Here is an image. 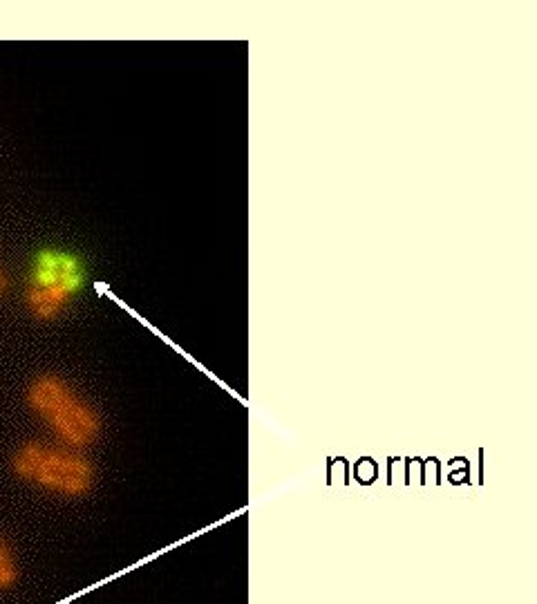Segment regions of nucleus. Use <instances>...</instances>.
Masks as SVG:
<instances>
[{"mask_svg": "<svg viewBox=\"0 0 537 604\" xmlns=\"http://www.w3.org/2000/svg\"><path fill=\"white\" fill-rule=\"evenodd\" d=\"M27 403L72 450L92 446L101 434V416L56 374H43L29 385Z\"/></svg>", "mask_w": 537, "mask_h": 604, "instance_id": "1", "label": "nucleus"}, {"mask_svg": "<svg viewBox=\"0 0 537 604\" xmlns=\"http://www.w3.org/2000/svg\"><path fill=\"white\" fill-rule=\"evenodd\" d=\"M11 468L25 481H32L63 497H83L94 486L96 472L83 454L72 448H47L29 441L11 459Z\"/></svg>", "mask_w": 537, "mask_h": 604, "instance_id": "2", "label": "nucleus"}, {"mask_svg": "<svg viewBox=\"0 0 537 604\" xmlns=\"http://www.w3.org/2000/svg\"><path fill=\"white\" fill-rule=\"evenodd\" d=\"M83 285V267L65 251H43L34 262L27 287V307L36 318H56Z\"/></svg>", "mask_w": 537, "mask_h": 604, "instance_id": "3", "label": "nucleus"}, {"mask_svg": "<svg viewBox=\"0 0 537 604\" xmlns=\"http://www.w3.org/2000/svg\"><path fill=\"white\" fill-rule=\"evenodd\" d=\"M16 580H18L16 559H14V555H11L9 546L0 539V589L14 587Z\"/></svg>", "mask_w": 537, "mask_h": 604, "instance_id": "4", "label": "nucleus"}, {"mask_svg": "<svg viewBox=\"0 0 537 604\" xmlns=\"http://www.w3.org/2000/svg\"><path fill=\"white\" fill-rule=\"evenodd\" d=\"M3 289H5V273L0 271V291H3Z\"/></svg>", "mask_w": 537, "mask_h": 604, "instance_id": "5", "label": "nucleus"}]
</instances>
